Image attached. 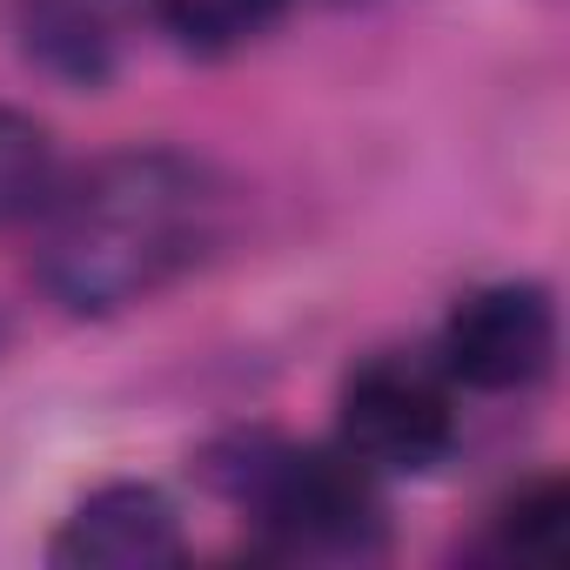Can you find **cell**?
<instances>
[{
	"label": "cell",
	"mask_w": 570,
	"mask_h": 570,
	"mask_svg": "<svg viewBox=\"0 0 570 570\" xmlns=\"http://www.w3.org/2000/svg\"><path fill=\"white\" fill-rule=\"evenodd\" d=\"M228 235V181L181 148H121L88 161L35 215V275L68 316L155 303Z\"/></svg>",
	"instance_id": "cell-1"
},
{
	"label": "cell",
	"mask_w": 570,
	"mask_h": 570,
	"mask_svg": "<svg viewBox=\"0 0 570 570\" xmlns=\"http://www.w3.org/2000/svg\"><path fill=\"white\" fill-rule=\"evenodd\" d=\"M202 483L235 503L282 557H383L390 510L376 470L343 443H296L275 430H228L202 450Z\"/></svg>",
	"instance_id": "cell-2"
},
{
	"label": "cell",
	"mask_w": 570,
	"mask_h": 570,
	"mask_svg": "<svg viewBox=\"0 0 570 570\" xmlns=\"http://www.w3.org/2000/svg\"><path fill=\"white\" fill-rule=\"evenodd\" d=\"M336 436L376 476H430L456 450L450 383L430 363L370 356L363 370H350V383L336 396Z\"/></svg>",
	"instance_id": "cell-3"
},
{
	"label": "cell",
	"mask_w": 570,
	"mask_h": 570,
	"mask_svg": "<svg viewBox=\"0 0 570 570\" xmlns=\"http://www.w3.org/2000/svg\"><path fill=\"white\" fill-rule=\"evenodd\" d=\"M557 363V303L543 282H483L443 323V376L476 396L543 383Z\"/></svg>",
	"instance_id": "cell-4"
},
{
	"label": "cell",
	"mask_w": 570,
	"mask_h": 570,
	"mask_svg": "<svg viewBox=\"0 0 570 570\" xmlns=\"http://www.w3.org/2000/svg\"><path fill=\"white\" fill-rule=\"evenodd\" d=\"M181 550L188 537H181L175 497L141 476H115L88 490L48 537L55 570H161V563H181Z\"/></svg>",
	"instance_id": "cell-5"
},
{
	"label": "cell",
	"mask_w": 570,
	"mask_h": 570,
	"mask_svg": "<svg viewBox=\"0 0 570 570\" xmlns=\"http://www.w3.org/2000/svg\"><path fill=\"white\" fill-rule=\"evenodd\" d=\"M563 543H570V497H563L557 476L517 483L490 510V530H483V550L497 563H557Z\"/></svg>",
	"instance_id": "cell-6"
},
{
	"label": "cell",
	"mask_w": 570,
	"mask_h": 570,
	"mask_svg": "<svg viewBox=\"0 0 570 570\" xmlns=\"http://www.w3.org/2000/svg\"><path fill=\"white\" fill-rule=\"evenodd\" d=\"M289 0H148V14L188 48V55H228L248 48L255 35H268L282 21Z\"/></svg>",
	"instance_id": "cell-7"
},
{
	"label": "cell",
	"mask_w": 570,
	"mask_h": 570,
	"mask_svg": "<svg viewBox=\"0 0 570 570\" xmlns=\"http://www.w3.org/2000/svg\"><path fill=\"white\" fill-rule=\"evenodd\" d=\"M55 141L35 115L0 108V222H28L55 195Z\"/></svg>",
	"instance_id": "cell-8"
},
{
	"label": "cell",
	"mask_w": 570,
	"mask_h": 570,
	"mask_svg": "<svg viewBox=\"0 0 570 570\" xmlns=\"http://www.w3.org/2000/svg\"><path fill=\"white\" fill-rule=\"evenodd\" d=\"M28 48L68 81H101V68H108V28L81 0H41L28 21Z\"/></svg>",
	"instance_id": "cell-9"
},
{
	"label": "cell",
	"mask_w": 570,
	"mask_h": 570,
	"mask_svg": "<svg viewBox=\"0 0 570 570\" xmlns=\"http://www.w3.org/2000/svg\"><path fill=\"white\" fill-rule=\"evenodd\" d=\"M330 8H370V0H330Z\"/></svg>",
	"instance_id": "cell-10"
},
{
	"label": "cell",
	"mask_w": 570,
	"mask_h": 570,
	"mask_svg": "<svg viewBox=\"0 0 570 570\" xmlns=\"http://www.w3.org/2000/svg\"><path fill=\"white\" fill-rule=\"evenodd\" d=\"M0 343H8V323H0Z\"/></svg>",
	"instance_id": "cell-11"
}]
</instances>
